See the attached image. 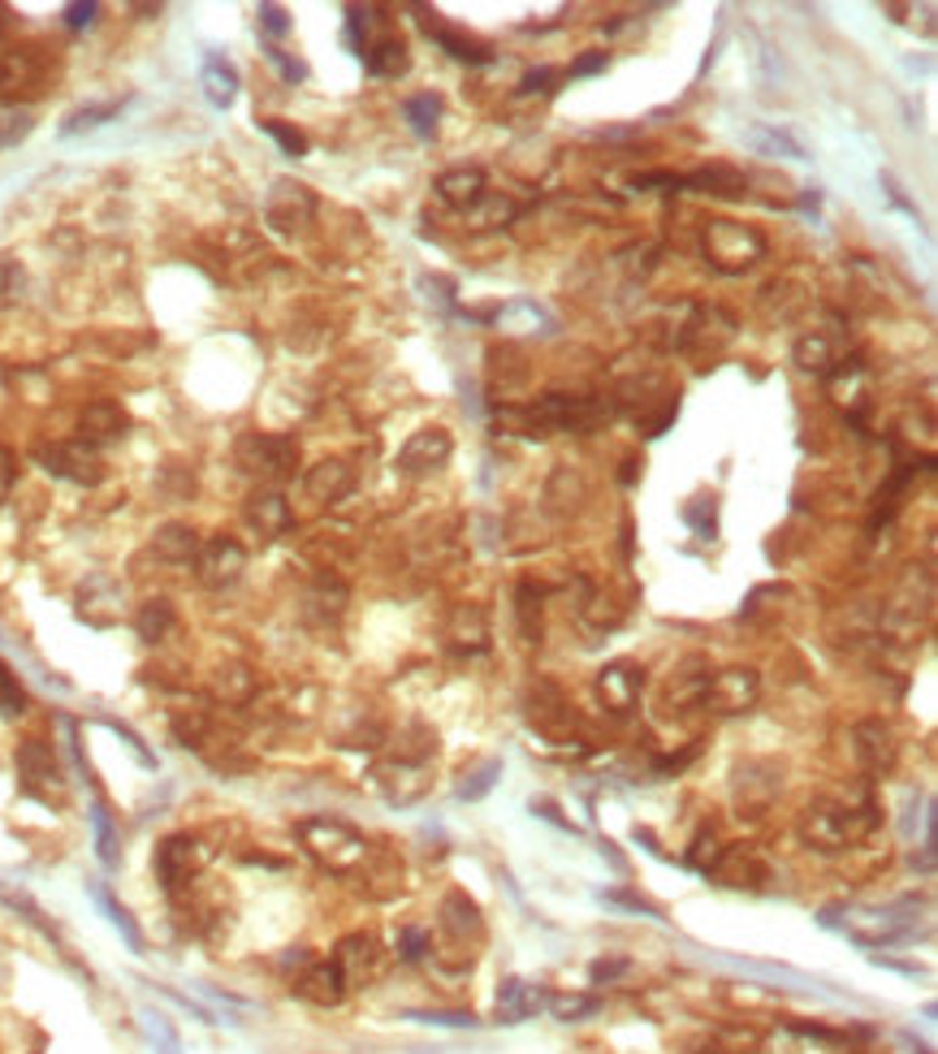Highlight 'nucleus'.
<instances>
[{"mask_svg": "<svg viewBox=\"0 0 938 1054\" xmlns=\"http://www.w3.org/2000/svg\"><path fill=\"white\" fill-rule=\"evenodd\" d=\"M524 437H554V433H592L601 420H610V407L601 398H572V393H545L528 407L502 411Z\"/></svg>", "mask_w": 938, "mask_h": 1054, "instance_id": "1", "label": "nucleus"}, {"mask_svg": "<svg viewBox=\"0 0 938 1054\" xmlns=\"http://www.w3.org/2000/svg\"><path fill=\"white\" fill-rule=\"evenodd\" d=\"M299 843H303V851H308L321 869H329V873H354V869L368 860V843H363V834L351 829L347 821H338V817L299 821Z\"/></svg>", "mask_w": 938, "mask_h": 1054, "instance_id": "2", "label": "nucleus"}, {"mask_svg": "<svg viewBox=\"0 0 938 1054\" xmlns=\"http://www.w3.org/2000/svg\"><path fill=\"white\" fill-rule=\"evenodd\" d=\"M701 246L709 268L726 272V277H739L748 272L757 259H766V234L757 226H744V221H726V217H713L705 221Z\"/></svg>", "mask_w": 938, "mask_h": 1054, "instance_id": "3", "label": "nucleus"}, {"mask_svg": "<svg viewBox=\"0 0 938 1054\" xmlns=\"http://www.w3.org/2000/svg\"><path fill=\"white\" fill-rule=\"evenodd\" d=\"M234 463L242 475L260 484H281L299 468V446L277 433H242L234 446Z\"/></svg>", "mask_w": 938, "mask_h": 1054, "instance_id": "4", "label": "nucleus"}, {"mask_svg": "<svg viewBox=\"0 0 938 1054\" xmlns=\"http://www.w3.org/2000/svg\"><path fill=\"white\" fill-rule=\"evenodd\" d=\"M874 809L865 804L861 813H852L847 804H814L809 813H805V821H801V834H805V843H814L818 851H843L852 838H861V834H869L874 829Z\"/></svg>", "mask_w": 938, "mask_h": 1054, "instance_id": "5", "label": "nucleus"}, {"mask_svg": "<svg viewBox=\"0 0 938 1054\" xmlns=\"http://www.w3.org/2000/svg\"><path fill=\"white\" fill-rule=\"evenodd\" d=\"M48 78H52V65L44 57V48H4L0 52V100H35L48 92Z\"/></svg>", "mask_w": 938, "mask_h": 1054, "instance_id": "6", "label": "nucleus"}, {"mask_svg": "<svg viewBox=\"0 0 938 1054\" xmlns=\"http://www.w3.org/2000/svg\"><path fill=\"white\" fill-rule=\"evenodd\" d=\"M208 860H213V851H208L195 834H169V838L156 847V877H160V886H165L169 895H178V891H187V886L204 873Z\"/></svg>", "mask_w": 938, "mask_h": 1054, "instance_id": "7", "label": "nucleus"}, {"mask_svg": "<svg viewBox=\"0 0 938 1054\" xmlns=\"http://www.w3.org/2000/svg\"><path fill=\"white\" fill-rule=\"evenodd\" d=\"M926 614H930V576L913 567V571L904 576V584L895 587V596L887 601L882 627H887V635H895L900 644H909V640L922 631Z\"/></svg>", "mask_w": 938, "mask_h": 1054, "instance_id": "8", "label": "nucleus"}, {"mask_svg": "<svg viewBox=\"0 0 938 1054\" xmlns=\"http://www.w3.org/2000/svg\"><path fill=\"white\" fill-rule=\"evenodd\" d=\"M35 463L48 471V475H57V480L87 484V488L105 480V459H100V450L87 446L83 437H74V441H52V446L35 450Z\"/></svg>", "mask_w": 938, "mask_h": 1054, "instance_id": "9", "label": "nucleus"}, {"mask_svg": "<svg viewBox=\"0 0 938 1054\" xmlns=\"http://www.w3.org/2000/svg\"><path fill=\"white\" fill-rule=\"evenodd\" d=\"M312 217H316V195H312L303 182H294V178H277V182L268 186V195H264V221H268V230H277V234H299V230L312 226Z\"/></svg>", "mask_w": 938, "mask_h": 1054, "instance_id": "10", "label": "nucleus"}, {"mask_svg": "<svg viewBox=\"0 0 938 1054\" xmlns=\"http://www.w3.org/2000/svg\"><path fill=\"white\" fill-rule=\"evenodd\" d=\"M195 576H200V584L213 587V592H221V587H234L238 580H242V571H246V549L238 545L234 536H208V541H200V554H195Z\"/></svg>", "mask_w": 938, "mask_h": 1054, "instance_id": "11", "label": "nucleus"}, {"mask_svg": "<svg viewBox=\"0 0 938 1054\" xmlns=\"http://www.w3.org/2000/svg\"><path fill=\"white\" fill-rule=\"evenodd\" d=\"M757 696H761V679H757V670H722V675H713V679H705L701 688V701L705 708H713V713H744V708H753L757 704Z\"/></svg>", "mask_w": 938, "mask_h": 1054, "instance_id": "12", "label": "nucleus"}, {"mask_svg": "<svg viewBox=\"0 0 938 1054\" xmlns=\"http://www.w3.org/2000/svg\"><path fill=\"white\" fill-rule=\"evenodd\" d=\"M17 774H22V787L31 791V796H39L44 804H52V800H61V770H57V761H52V748L44 743V739H26L22 748H17Z\"/></svg>", "mask_w": 938, "mask_h": 1054, "instance_id": "13", "label": "nucleus"}, {"mask_svg": "<svg viewBox=\"0 0 938 1054\" xmlns=\"http://www.w3.org/2000/svg\"><path fill=\"white\" fill-rule=\"evenodd\" d=\"M852 756L869 778H887L895 770L900 748H895V735L882 722H861V726H852Z\"/></svg>", "mask_w": 938, "mask_h": 1054, "instance_id": "14", "label": "nucleus"}, {"mask_svg": "<svg viewBox=\"0 0 938 1054\" xmlns=\"http://www.w3.org/2000/svg\"><path fill=\"white\" fill-rule=\"evenodd\" d=\"M450 455H455V437H450L446 428L433 424V428H420V433L407 437V446L398 450V471H407V475H429V471L446 468Z\"/></svg>", "mask_w": 938, "mask_h": 1054, "instance_id": "15", "label": "nucleus"}, {"mask_svg": "<svg viewBox=\"0 0 938 1054\" xmlns=\"http://www.w3.org/2000/svg\"><path fill=\"white\" fill-rule=\"evenodd\" d=\"M242 514H246L251 532H260L264 541L286 536V532H290V523H294V510H290L286 493H277V488H260V493H251Z\"/></svg>", "mask_w": 938, "mask_h": 1054, "instance_id": "16", "label": "nucleus"}, {"mask_svg": "<svg viewBox=\"0 0 938 1054\" xmlns=\"http://www.w3.org/2000/svg\"><path fill=\"white\" fill-rule=\"evenodd\" d=\"M640 688H645V670L632 666V662H610L597 675V692H601V701L610 704L614 713H627L632 704L640 701Z\"/></svg>", "mask_w": 938, "mask_h": 1054, "instance_id": "17", "label": "nucleus"}, {"mask_svg": "<svg viewBox=\"0 0 938 1054\" xmlns=\"http://www.w3.org/2000/svg\"><path fill=\"white\" fill-rule=\"evenodd\" d=\"M294 990H299V998H308L316 1007H338L351 985H347L342 968L334 959H325V964H308V972L294 981Z\"/></svg>", "mask_w": 938, "mask_h": 1054, "instance_id": "18", "label": "nucleus"}, {"mask_svg": "<svg viewBox=\"0 0 938 1054\" xmlns=\"http://www.w3.org/2000/svg\"><path fill=\"white\" fill-rule=\"evenodd\" d=\"M334 964L342 968L347 985H363V981H372V977L381 972V950H376V937H372V934L342 937V942H338V950H334Z\"/></svg>", "mask_w": 938, "mask_h": 1054, "instance_id": "19", "label": "nucleus"}, {"mask_svg": "<svg viewBox=\"0 0 938 1054\" xmlns=\"http://www.w3.org/2000/svg\"><path fill=\"white\" fill-rule=\"evenodd\" d=\"M713 877L718 882H726V886H748V891H757L766 877H770V869H766V860L753 851V847H726L718 860H713Z\"/></svg>", "mask_w": 938, "mask_h": 1054, "instance_id": "20", "label": "nucleus"}, {"mask_svg": "<svg viewBox=\"0 0 938 1054\" xmlns=\"http://www.w3.org/2000/svg\"><path fill=\"white\" fill-rule=\"evenodd\" d=\"M125 428H130V420H125V411H121L113 398H96V402H87L83 415H79V433H83L87 446L118 441Z\"/></svg>", "mask_w": 938, "mask_h": 1054, "instance_id": "21", "label": "nucleus"}, {"mask_svg": "<svg viewBox=\"0 0 938 1054\" xmlns=\"http://www.w3.org/2000/svg\"><path fill=\"white\" fill-rule=\"evenodd\" d=\"M303 488H308V497H312V501L334 506V501H342V497L354 488V468H351V463H342V459H325V463L308 468V475H303Z\"/></svg>", "mask_w": 938, "mask_h": 1054, "instance_id": "22", "label": "nucleus"}, {"mask_svg": "<svg viewBox=\"0 0 938 1054\" xmlns=\"http://www.w3.org/2000/svg\"><path fill=\"white\" fill-rule=\"evenodd\" d=\"M359 57H363V70L372 78H402L411 70V48H407L402 35H376Z\"/></svg>", "mask_w": 938, "mask_h": 1054, "instance_id": "23", "label": "nucleus"}, {"mask_svg": "<svg viewBox=\"0 0 938 1054\" xmlns=\"http://www.w3.org/2000/svg\"><path fill=\"white\" fill-rule=\"evenodd\" d=\"M826 380H830V398L843 407V411H861L865 402H869V376H865V363L861 359H839L830 372H826Z\"/></svg>", "mask_w": 938, "mask_h": 1054, "instance_id": "24", "label": "nucleus"}, {"mask_svg": "<svg viewBox=\"0 0 938 1054\" xmlns=\"http://www.w3.org/2000/svg\"><path fill=\"white\" fill-rule=\"evenodd\" d=\"M541 1007H545V990H541V985H532V981H524V977L502 981V990H497V1020H502V1025H524V1020L537 1016Z\"/></svg>", "mask_w": 938, "mask_h": 1054, "instance_id": "25", "label": "nucleus"}, {"mask_svg": "<svg viewBox=\"0 0 938 1054\" xmlns=\"http://www.w3.org/2000/svg\"><path fill=\"white\" fill-rule=\"evenodd\" d=\"M433 191H437V199L446 204V208H459V213H471L489 191H484V173L480 169H446L437 182H433Z\"/></svg>", "mask_w": 938, "mask_h": 1054, "instance_id": "26", "label": "nucleus"}, {"mask_svg": "<svg viewBox=\"0 0 938 1054\" xmlns=\"http://www.w3.org/2000/svg\"><path fill=\"white\" fill-rule=\"evenodd\" d=\"M442 934L450 937L455 946H468V937H480V908L471 904L464 891H450L442 899Z\"/></svg>", "mask_w": 938, "mask_h": 1054, "instance_id": "27", "label": "nucleus"}, {"mask_svg": "<svg viewBox=\"0 0 938 1054\" xmlns=\"http://www.w3.org/2000/svg\"><path fill=\"white\" fill-rule=\"evenodd\" d=\"M684 186L688 191H701V195H718V199H739L744 186H748V178L735 165H705V169L684 178Z\"/></svg>", "mask_w": 938, "mask_h": 1054, "instance_id": "28", "label": "nucleus"}, {"mask_svg": "<svg viewBox=\"0 0 938 1054\" xmlns=\"http://www.w3.org/2000/svg\"><path fill=\"white\" fill-rule=\"evenodd\" d=\"M152 549H156V558L169 562V567H191L195 554H200V536H195L187 523H165V528L156 532Z\"/></svg>", "mask_w": 938, "mask_h": 1054, "instance_id": "29", "label": "nucleus"}, {"mask_svg": "<svg viewBox=\"0 0 938 1054\" xmlns=\"http://www.w3.org/2000/svg\"><path fill=\"white\" fill-rule=\"evenodd\" d=\"M493 320H497V329H506V334H550V329H554L550 312L537 307L532 299H515V303L497 307Z\"/></svg>", "mask_w": 938, "mask_h": 1054, "instance_id": "30", "label": "nucleus"}, {"mask_svg": "<svg viewBox=\"0 0 938 1054\" xmlns=\"http://www.w3.org/2000/svg\"><path fill=\"white\" fill-rule=\"evenodd\" d=\"M200 83H204V96L213 109H230L238 100V74L226 57H208L200 70Z\"/></svg>", "mask_w": 938, "mask_h": 1054, "instance_id": "31", "label": "nucleus"}, {"mask_svg": "<svg viewBox=\"0 0 938 1054\" xmlns=\"http://www.w3.org/2000/svg\"><path fill=\"white\" fill-rule=\"evenodd\" d=\"M744 143L757 152V156H787V160H809V147L787 134V130H774V125H753L744 134Z\"/></svg>", "mask_w": 938, "mask_h": 1054, "instance_id": "32", "label": "nucleus"}, {"mask_svg": "<svg viewBox=\"0 0 938 1054\" xmlns=\"http://www.w3.org/2000/svg\"><path fill=\"white\" fill-rule=\"evenodd\" d=\"M796 363H801V372L826 376V372H830V367L839 363V354H834V342H830V334H821V329L805 334V338L796 342Z\"/></svg>", "mask_w": 938, "mask_h": 1054, "instance_id": "33", "label": "nucleus"}, {"mask_svg": "<svg viewBox=\"0 0 938 1054\" xmlns=\"http://www.w3.org/2000/svg\"><path fill=\"white\" fill-rule=\"evenodd\" d=\"M402 118H407V125H411L420 138H433V134H437V121H442V96H433V92L411 96V100L402 105Z\"/></svg>", "mask_w": 938, "mask_h": 1054, "instance_id": "34", "label": "nucleus"}, {"mask_svg": "<svg viewBox=\"0 0 938 1054\" xmlns=\"http://www.w3.org/2000/svg\"><path fill=\"white\" fill-rule=\"evenodd\" d=\"M134 627H139V635H143L147 644H160V640L173 631V605H169V601H143Z\"/></svg>", "mask_w": 938, "mask_h": 1054, "instance_id": "35", "label": "nucleus"}, {"mask_svg": "<svg viewBox=\"0 0 938 1054\" xmlns=\"http://www.w3.org/2000/svg\"><path fill=\"white\" fill-rule=\"evenodd\" d=\"M87 891H92V899L100 904V912H105V917H109V921H113V925H118V930H121V937L130 942V950H143V934H139V925L130 921V912L121 908L118 899H113V895H109V891H105L100 882H92Z\"/></svg>", "mask_w": 938, "mask_h": 1054, "instance_id": "36", "label": "nucleus"}, {"mask_svg": "<svg viewBox=\"0 0 938 1054\" xmlns=\"http://www.w3.org/2000/svg\"><path fill=\"white\" fill-rule=\"evenodd\" d=\"M450 640L459 644V649H484V640H489V631H484V614L476 609V605H464L459 614H455V622H450Z\"/></svg>", "mask_w": 938, "mask_h": 1054, "instance_id": "37", "label": "nucleus"}, {"mask_svg": "<svg viewBox=\"0 0 938 1054\" xmlns=\"http://www.w3.org/2000/svg\"><path fill=\"white\" fill-rule=\"evenodd\" d=\"M429 35H433L450 57H459V61H471V65H484V61H489V52H484L476 39H468V35H455V31L433 26V22H429Z\"/></svg>", "mask_w": 938, "mask_h": 1054, "instance_id": "38", "label": "nucleus"}, {"mask_svg": "<svg viewBox=\"0 0 938 1054\" xmlns=\"http://www.w3.org/2000/svg\"><path fill=\"white\" fill-rule=\"evenodd\" d=\"M684 519H688V528L701 536V541H713L718 536V497L709 493V497H693L688 506H684Z\"/></svg>", "mask_w": 938, "mask_h": 1054, "instance_id": "39", "label": "nucleus"}, {"mask_svg": "<svg viewBox=\"0 0 938 1054\" xmlns=\"http://www.w3.org/2000/svg\"><path fill=\"white\" fill-rule=\"evenodd\" d=\"M497 778H502V761H480L468 778L459 783V800H468V804L484 800V796L493 791V783H497Z\"/></svg>", "mask_w": 938, "mask_h": 1054, "instance_id": "40", "label": "nucleus"}, {"mask_svg": "<svg viewBox=\"0 0 938 1054\" xmlns=\"http://www.w3.org/2000/svg\"><path fill=\"white\" fill-rule=\"evenodd\" d=\"M26 294V268L17 259H0V312L17 307Z\"/></svg>", "mask_w": 938, "mask_h": 1054, "instance_id": "41", "label": "nucleus"}, {"mask_svg": "<svg viewBox=\"0 0 938 1054\" xmlns=\"http://www.w3.org/2000/svg\"><path fill=\"white\" fill-rule=\"evenodd\" d=\"M143 1033H147V1042H152V1051L156 1054H182V1042H178V1033L165 1025V1016L143 1011Z\"/></svg>", "mask_w": 938, "mask_h": 1054, "instance_id": "42", "label": "nucleus"}, {"mask_svg": "<svg viewBox=\"0 0 938 1054\" xmlns=\"http://www.w3.org/2000/svg\"><path fill=\"white\" fill-rule=\"evenodd\" d=\"M545 1007L558 1016V1020H585V1016H592L597 1011V998H588V994H554V998H545Z\"/></svg>", "mask_w": 938, "mask_h": 1054, "instance_id": "43", "label": "nucleus"}, {"mask_svg": "<svg viewBox=\"0 0 938 1054\" xmlns=\"http://www.w3.org/2000/svg\"><path fill=\"white\" fill-rule=\"evenodd\" d=\"M121 105H92V109H79V113H70L65 118V125H61V134H83V130H96V125H105L109 118H118Z\"/></svg>", "mask_w": 938, "mask_h": 1054, "instance_id": "44", "label": "nucleus"}, {"mask_svg": "<svg viewBox=\"0 0 938 1054\" xmlns=\"http://www.w3.org/2000/svg\"><path fill=\"white\" fill-rule=\"evenodd\" d=\"M92 825H96V851H100V860L113 869V864H118V834H113V821H109L105 809H92Z\"/></svg>", "mask_w": 938, "mask_h": 1054, "instance_id": "45", "label": "nucleus"}, {"mask_svg": "<svg viewBox=\"0 0 938 1054\" xmlns=\"http://www.w3.org/2000/svg\"><path fill=\"white\" fill-rule=\"evenodd\" d=\"M519 631L528 644L541 640V601H532V587H519Z\"/></svg>", "mask_w": 938, "mask_h": 1054, "instance_id": "46", "label": "nucleus"}, {"mask_svg": "<svg viewBox=\"0 0 938 1054\" xmlns=\"http://www.w3.org/2000/svg\"><path fill=\"white\" fill-rule=\"evenodd\" d=\"M31 113H4L0 118V147H17L26 134H31Z\"/></svg>", "mask_w": 938, "mask_h": 1054, "instance_id": "47", "label": "nucleus"}, {"mask_svg": "<svg viewBox=\"0 0 938 1054\" xmlns=\"http://www.w3.org/2000/svg\"><path fill=\"white\" fill-rule=\"evenodd\" d=\"M264 130L281 143V152L286 156H308V138L299 134V130H290V125H281V121H264Z\"/></svg>", "mask_w": 938, "mask_h": 1054, "instance_id": "48", "label": "nucleus"}, {"mask_svg": "<svg viewBox=\"0 0 938 1054\" xmlns=\"http://www.w3.org/2000/svg\"><path fill=\"white\" fill-rule=\"evenodd\" d=\"M567 74L563 70H550V65H541V70H532V74H524V83H519V92L524 96H532V92H554L550 83H563Z\"/></svg>", "mask_w": 938, "mask_h": 1054, "instance_id": "49", "label": "nucleus"}, {"mask_svg": "<svg viewBox=\"0 0 938 1054\" xmlns=\"http://www.w3.org/2000/svg\"><path fill=\"white\" fill-rule=\"evenodd\" d=\"M260 26H264L268 35H277V39H281V35L290 31V13H286L281 4H260Z\"/></svg>", "mask_w": 938, "mask_h": 1054, "instance_id": "50", "label": "nucleus"}, {"mask_svg": "<svg viewBox=\"0 0 938 1054\" xmlns=\"http://www.w3.org/2000/svg\"><path fill=\"white\" fill-rule=\"evenodd\" d=\"M268 61L281 70V78H286V83H303V78H308V65H303V61H294V57H286L281 48H268Z\"/></svg>", "mask_w": 938, "mask_h": 1054, "instance_id": "51", "label": "nucleus"}, {"mask_svg": "<svg viewBox=\"0 0 938 1054\" xmlns=\"http://www.w3.org/2000/svg\"><path fill=\"white\" fill-rule=\"evenodd\" d=\"M411 1020H424V1025H450V1029H471V1025H476L471 1011H420V1016H411Z\"/></svg>", "mask_w": 938, "mask_h": 1054, "instance_id": "52", "label": "nucleus"}, {"mask_svg": "<svg viewBox=\"0 0 938 1054\" xmlns=\"http://www.w3.org/2000/svg\"><path fill=\"white\" fill-rule=\"evenodd\" d=\"M713 860H718V838H713V829H709V834H701V838H697V847H693L688 864L709 873V869H713Z\"/></svg>", "mask_w": 938, "mask_h": 1054, "instance_id": "53", "label": "nucleus"}, {"mask_svg": "<svg viewBox=\"0 0 938 1054\" xmlns=\"http://www.w3.org/2000/svg\"><path fill=\"white\" fill-rule=\"evenodd\" d=\"M610 65V57L605 52H585L580 61H572V70H563L567 78H588V74H601Z\"/></svg>", "mask_w": 938, "mask_h": 1054, "instance_id": "54", "label": "nucleus"}, {"mask_svg": "<svg viewBox=\"0 0 938 1054\" xmlns=\"http://www.w3.org/2000/svg\"><path fill=\"white\" fill-rule=\"evenodd\" d=\"M398 950H402V959H420L424 950H433V937L424 934V930H402Z\"/></svg>", "mask_w": 938, "mask_h": 1054, "instance_id": "55", "label": "nucleus"}, {"mask_svg": "<svg viewBox=\"0 0 938 1054\" xmlns=\"http://www.w3.org/2000/svg\"><path fill=\"white\" fill-rule=\"evenodd\" d=\"M632 186H636V191H649V186L680 191V186H684V178H680V173H636V178H632Z\"/></svg>", "mask_w": 938, "mask_h": 1054, "instance_id": "56", "label": "nucleus"}, {"mask_svg": "<svg viewBox=\"0 0 938 1054\" xmlns=\"http://www.w3.org/2000/svg\"><path fill=\"white\" fill-rule=\"evenodd\" d=\"M22 708V688L9 679V670L0 666V713H17Z\"/></svg>", "mask_w": 938, "mask_h": 1054, "instance_id": "57", "label": "nucleus"}, {"mask_svg": "<svg viewBox=\"0 0 938 1054\" xmlns=\"http://www.w3.org/2000/svg\"><path fill=\"white\" fill-rule=\"evenodd\" d=\"M623 972H627V959H597V964L588 968L592 985H601V981H614V977H623Z\"/></svg>", "mask_w": 938, "mask_h": 1054, "instance_id": "58", "label": "nucleus"}, {"mask_svg": "<svg viewBox=\"0 0 938 1054\" xmlns=\"http://www.w3.org/2000/svg\"><path fill=\"white\" fill-rule=\"evenodd\" d=\"M96 13H100V4L83 0V4H70V9H65V22H70L74 31H83V26H92V22H96Z\"/></svg>", "mask_w": 938, "mask_h": 1054, "instance_id": "59", "label": "nucleus"}, {"mask_svg": "<svg viewBox=\"0 0 938 1054\" xmlns=\"http://www.w3.org/2000/svg\"><path fill=\"white\" fill-rule=\"evenodd\" d=\"M13 480H17V459H13V450H9V446H0V501L9 497Z\"/></svg>", "mask_w": 938, "mask_h": 1054, "instance_id": "60", "label": "nucleus"}, {"mask_svg": "<svg viewBox=\"0 0 938 1054\" xmlns=\"http://www.w3.org/2000/svg\"><path fill=\"white\" fill-rule=\"evenodd\" d=\"M0 22H4V17H0Z\"/></svg>", "mask_w": 938, "mask_h": 1054, "instance_id": "61", "label": "nucleus"}]
</instances>
